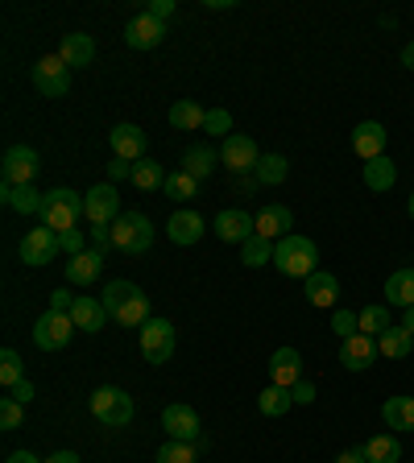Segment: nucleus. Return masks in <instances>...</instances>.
<instances>
[{"label":"nucleus","instance_id":"f257e3e1","mask_svg":"<svg viewBox=\"0 0 414 463\" xmlns=\"http://www.w3.org/2000/svg\"><path fill=\"white\" fill-rule=\"evenodd\" d=\"M100 302H104L108 318H116L120 327H145L149 323V298H145V289L133 286V281H108Z\"/></svg>","mask_w":414,"mask_h":463},{"label":"nucleus","instance_id":"f03ea898","mask_svg":"<svg viewBox=\"0 0 414 463\" xmlns=\"http://www.w3.org/2000/svg\"><path fill=\"white\" fill-rule=\"evenodd\" d=\"M274 265H278L286 278H303V281H307L311 273L319 269V249H315V241H307V236H299V232L282 236V241L274 244Z\"/></svg>","mask_w":414,"mask_h":463},{"label":"nucleus","instance_id":"7ed1b4c3","mask_svg":"<svg viewBox=\"0 0 414 463\" xmlns=\"http://www.w3.org/2000/svg\"><path fill=\"white\" fill-rule=\"evenodd\" d=\"M83 215H87V199L79 191H71V186H54L46 194V203H42V228L50 232H71Z\"/></svg>","mask_w":414,"mask_h":463},{"label":"nucleus","instance_id":"20e7f679","mask_svg":"<svg viewBox=\"0 0 414 463\" xmlns=\"http://www.w3.org/2000/svg\"><path fill=\"white\" fill-rule=\"evenodd\" d=\"M91 418H96L100 426H108V430H125V426L133 422V397L116 385H100L96 393H91Z\"/></svg>","mask_w":414,"mask_h":463},{"label":"nucleus","instance_id":"39448f33","mask_svg":"<svg viewBox=\"0 0 414 463\" xmlns=\"http://www.w3.org/2000/svg\"><path fill=\"white\" fill-rule=\"evenodd\" d=\"M112 244L120 252H149L154 249V223L141 212H125L112 223Z\"/></svg>","mask_w":414,"mask_h":463},{"label":"nucleus","instance_id":"423d86ee","mask_svg":"<svg viewBox=\"0 0 414 463\" xmlns=\"http://www.w3.org/2000/svg\"><path fill=\"white\" fill-rule=\"evenodd\" d=\"M75 318L67 315V310H46V315L34 323V344L42 347V352H58V347H67L71 335H75Z\"/></svg>","mask_w":414,"mask_h":463},{"label":"nucleus","instance_id":"0eeeda50","mask_svg":"<svg viewBox=\"0 0 414 463\" xmlns=\"http://www.w3.org/2000/svg\"><path fill=\"white\" fill-rule=\"evenodd\" d=\"M29 79H34V87H38L42 96H50V99H63L71 91V67L58 54L38 58L34 71H29Z\"/></svg>","mask_w":414,"mask_h":463},{"label":"nucleus","instance_id":"6e6552de","mask_svg":"<svg viewBox=\"0 0 414 463\" xmlns=\"http://www.w3.org/2000/svg\"><path fill=\"white\" fill-rule=\"evenodd\" d=\"M141 356L149 364H166L174 356V323L170 318H149L141 327Z\"/></svg>","mask_w":414,"mask_h":463},{"label":"nucleus","instance_id":"1a4fd4ad","mask_svg":"<svg viewBox=\"0 0 414 463\" xmlns=\"http://www.w3.org/2000/svg\"><path fill=\"white\" fill-rule=\"evenodd\" d=\"M83 199H87V220H91V228H112V223L125 215L120 212V194H116L112 183L91 186Z\"/></svg>","mask_w":414,"mask_h":463},{"label":"nucleus","instance_id":"9d476101","mask_svg":"<svg viewBox=\"0 0 414 463\" xmlns=\"http://www.w3.org/2000/svg\"><path fill=\"white\" fill-rule=\"evenodd\" d=\"M38 149L29 145H13L5 162H0V174H5V186H34V174H38Z\"/></svg>","mask_w":414,"mask_h":463},{"label":"nucleus","instance_id":"9b49d317","mask_svg":"<svg viewBox=\"0 0 414 463\" xmlns=\"http://www.w3.org/2000/svg\"><path fill=\"white\" fill-rule=\"evenodd\" d=\"M58 232H50V228H34V232H25V241H21V260H25L29 269H42V265H50V260L58 257Z\"/></svg>","mask_w":414,"mask_h":463},{"label":"nucleus","instance_id":"f8f14e48","mask_svg":"<svg viewBox=\"0 0 414 463\" xmlns=\"http://www.w3.org/2000/svg\"><path fill=\"white\" fill-rule=\"evenodd\" d=\"M220 162L228 165L232 174H249V170H257V162H261V154H257V141H253V137H245V133H232V137H224Z\"/></svg>","mask_w":414,"mask_h":463},{"label":"nucleus","instance_id":"ddd939ff","mask_svg":"<svg viewBox=\"0 0 414 463\" xmlns=\"http://www.w3.org/2000/svg\"><path fill=\"white\" fill-rule=\"evenodd\" d=\"M162 430L170 434V439H178V443H195V439H199V414H195L191 405L174 402L162 410Z\"/></svg>","mask_w":414,"mask_h":463},{"label":"nucleus","instance_id":"4468645a","mask_svg":"<svg viewBox=\"0 0 414 463\" xmlns=\"http://www.w3.org/2000/svg\"><path fill=\"white\" fill-rule=\"evenodd\" d=\"M162 38H166V25L158 17H149V13H137L125 25V46H133V50H158Z\"/></svg>","mask_w":414,"mask_h":463},{"label":"nucleus","instance_id":"2eb2a0df","mask_svg":"<svg viewBox=\"0 0 414 463\" xmlns=\"http://www.w3.org/2000/svg\"><path fill=\"white\" fill-rule=\"evenodd\" d=\"M216 236L224 244H245L257 236V220L249 212H220L216 215Z\"/></svg>","mask_w":414,"mask_h":463},{"label":"nucleus","instance_id":"dca6fc26","mask_svg":"<svg viewBox=\"0 0 414 463\" xmlns=\"http://www.w3.org/2000/svg\"><path fill=\"white\" fill-rule=\"evenodd\" d=\"M386 141H390V133L377 125V120H365V125L352 128V154H357L361 162H373V157L386 154Z\"/></svg>","mask_w":414,"mask_h":463},{"label":"nucleus","instance_id":"f3484780","mask_svg":"<svg viewBox=\"0 0 414 463\" xmlns=\"http://www.w3.org/2000/svg\"><path fill=\"white\" fill-rule=\"evenodd\" d=\"M373 360H377V339H369V335L340 339V364H344L348 373H365Z\"/></svg>","mask_w":414,"mask_h":463},{"label":"nucleus","instance_id":"a211bd4d","mask_svg":"<svg viewBox=\"0 0 414 463\" xmlns=\"http://www.w3.org/2000/svg\"><path fill=\"white\" fill-rule=\"evenodd\" d=\"M270 381L282 389H294L303 381V356L294 347H278L270 356Z\"/></svg>","mask_w":414,"mask_h":463},{"label":"nucleus","instance_id":"6ab92c4d","mask_svg":"<svg viewBox=\"0 0 414 463\" xmlns=\"http://www.w3.org/2000/svg\"><path fill=\"white\" fill-rule=\"evenodd\" d=\"M290 228H294V215H290V207H282V203H270V207L257 212V236H265V241L278 244L282 236H290Z\"/></svg>","mask_w":414,"mask_h":463},{"label":"nucleus","instance_id":"aec40b11","mask_svg":"<svg viewBox=\"0 0 414 463\" xmlns=\"http://www.w3.org/2000/svg\"><path fill=\"white\" fill-rule=\"evenodd\" d=\"M166 236H170L174 244H199V236H203V215L195 212V207H183V212H174L170 220H166Z\"/></svg>","mask_w":414,"mask_h":463},{"label":"nucleus","instance_id":"412c9836","mask_svg":"<svg viewBox=\"0 0 414 463\" xmlns=\"http://www.w3.org/2000/svg\"><path fill=\"white\" fill-rule=\"evenodd\" d=\"M108 141H112V154L125 157V162H141L145 157V133L137 125H116L112 133H108Z\"/></svg>","mask_w":414,"mask_h":463},{"label":"nucleus","instance_id":"4be33fe9","mask_svg":"<svg viewBox=\"0 0 414 463\" xmlns=\"http://www.w3.org/2000/svg\"><path fill=\"white\" fill-rule=\"evenodd\" d=\"M303 286H307V302H311V307H323V310L336 307V298H340V281H336V273L315 269L307 281H303Z\"/></svg>","mask_w":414,"mask_h":463},{"label":"nucleus","instance_id":"5701e85b","mask_svg":"<svg viewBox=\"0 0 414 463\" xmlns=\"http://www.w3.org/2000/svg\"><path fill=\"white\" fill-rule=\"evenodd\" d=\"M58 58H63L67 67H91V58H96L91 33H67V38L58 42Z\"/></svg>","mask_w":414,"mask_h":463},{"label":"nucleus","instance_id":"b1692460","mask_svg":"<svg viewBox=\"0 0 414 463\" xmlns=\"http://www.w3.org/2000/svg\"><path fill=\"white\" fill-rule=\"evenodd\" d=\"M71 318H75L79 331L96 335V331L108 323V310H104V302H100V298H75V307H71Z\"/></svg>","mask_w":414,"mask_h":463},{"label":"nucleus","instance_id":"393cba45","mask_svg":"<svg viewBox=\"0 0 414 463\" xmlns=\"http://www.w3.org/2000/svg\"><path fill=\"white\" fill-rule=\"evenodd\" d=\"M100 273H104V257H100L96 249L71 257V265H67V281H71V286H91Z\"/></svg>","mask_w":414,"mask_h":463},{"label":"nucleus","instance_id":"a878e982","mask_svg":"<svg viewBox=\"0 0 414 463\" xmlns=\"http://www.w3.org/2000/svg\"><path fill=\"white\" fill-rule=\"evenodd\" d=\"M414 352V335L398 323V327H390L386 335H377V356H386V360H406Z\"/></svg>","mask_w":414,"mask_h":463},{"label":"nucleus","instance_id":"bb28decb","mask_svg":"<svg viewBox=\"0 0 414 463\" xmlns=\"http://www.w3.org/2000/svg\"><path fill=\"white\" fill-rule=\"evenodd\" d=\"M386 298H390V307H402V310L414 307V269L390 273L386 278Z\"/></svg>","mask_w":414,"mask_h":463},{"label":"nucleus","instance_id":"cd10ccee","mask_svg":"<svg viewBox=\"0 0 414 463\" xmlns=\"http://www.w3.org/2000/svg\"><path fill=\"white\" fill-rule=\"evenodd\" d=\"M216 165H220V154H216V149H207V145H191V149L183 154V170L191 174V178H199V183L216 170Z\"/></svg>","mask_w":414,"mask_h":463},{"label":"nucleus","instance_id":"c85d7f7f","mask_svg":"<svg viewBox=\"0 0 414 463\" xmlns=\"http://www.w3.org/2000/svg\"><path fill=\"white\" fill-rule=\"evenodd\" d=\"M0 199L9 203L13 212H21V215H34V212L42 215V203H46V194H38L34 186H5V191H0Z\"/></svg>","mask_w":414,"mask_h":463},{"label":"nucleus","instance_id":"c756f323","mask_svg":"<svg viewBox=\"0 0 414 463\" xmlns=\"http://www.w3.org/2000/svg\"><path fill=\"white\" fill-rule=\"evenodd\" d=\"M381 418L390 430H414V397H390L381 405Z\"/></svg>","mask_w":414,"mask_h":463},{"label":"nucleus","instance_id":"7c9ffc66","mask_svg":"<svg viewBox=\"0 0 414 463\" xmlns=\"http://www.w3.org/2000/svg\"><path fill=\"white\" fill-rule=\"evenodd\" d=\"M361 451H365L369 463H398V459H402V443H398L394 434H373Z\"/></svg>","mask_w":414,"mask_h":463},{"label":"nucleus","instance_id":"2f4dec72","mask_svg":"<svg viewBox=\"0 0 414 463\" xmlns=\"http://www.w3.org/2000/svg\"><path fill=\"white\" fill-rule=\"evenodd\" d=\"M394 183H398V165L390 162L386 154L373 157V162H365V186L369 191H390Z\"/></svg>","mask_w":414,"mask_h":463},{"label":"nucleus","instance_id":"473e14b6","mask_svg":"<svg viewBox=\"0 0 414 463\" xmlns=\"http://www.w3.org/2000/svg\"><path fill=\"white\" fill-rule=\"evenodd\" d=\"M257 183L261 186H282L290 178V162L282 154H261V162H257Z\"/></svg>","mask_w":414,"mask_h":463},{"label":"nucleus","instance_id":"72a5a7b5","mask_svg":"<svg viewBox=\"0 0 414 463\" xmlns=\"http://www.w3.org/2000/svg\"><path fill=\"white\" fill-rule=\"evenodd\" d=\"M166 178H170V174H166L154 157H141V162H133V178H129V183L141 186V191H158V186H166Z\"/></svg>","mask_w":414,"mask_h":463},{"label":"nucleus","instance_id":"f704fd0d","mask_svg":"<svg viewBox=\"0 0 414 463\" xmlns=\"http://www.w3.org/2000/svg\"><path fill=\"white\" fill-rule=\"evenodd\" d=\"M203 120H207V112H203L195 99H178V104L170 108V125L183 128V133H195V128H203Z\"/></svg>","mask_w":414,"mask_h":463},{"label":"nucleus","instance_id":"c9c22d12","mask_svg":"<svg viewBox=\"0 0 414 463\" xmlns=\"http://www.w3.org/2000/svg\"><path fill=\"white\" fill-rule=\"evenodd\" d=\"M294 405V397H290V389H282V385H270V389H261L257 393V410L265 418H282Z\"/></svg>","mask_w":414,"mask_h":463},{"label":"nucleus","instance_id":"e433bc0d","mask_svg":"<svg viewBox=\"0 0 414 463\" xmlns=\"http://www.w3.org/2000/svg\"><path fill=\"white\" fill-rule=\"evenodd\" d=\"M274 260V241H265V236H253V241L241 244V265H249V269H261V265H270Z\"/></svg>","mask_w":414,"mask_h":463},{"label":"nucleus","instance_id":"4c0bfd02","mask_svg":"<svg viewBox=\"0 0 414 463\" xmlns=\"http://www.w3.org/2000/svg\"><path fill=\"white\" fill-rule=\"evenodd\" d=\"M390 327H394V323H390V307H365L361 310V335L377 339V335H386Z\"/></svg>","mask_w":414,"mask_h":463},{"label":"nucleus","instance_id":"58836bf2","mask_svg":"<svg viewBox=\"0 0 414 463\" xmlns=\"http://www.w3.org/2000/svg\"><path fill=\"white\" fill-rule=\"evenodd\" d=\"M21 381H25V368H21V356L13 352V347H5V352H0V385L13 389V385H21Z\"/></svg>","mask_w":414,"mask_h":463},{"label":"nucleus","instance_id":"ea45409f","mask_svg":"<svg viewBox=\"0 0 414 463\" xmlns=\"http://www.w3.org/2000/svg\"><path fill=\"white\" fill-rule=\"evenodd\" d=\"M170 199H195V191H199V178H191L187 170H178V174H170L166 178V186H162Z\"/></svg>","mask_w":414,"mask_h":463},{"label":"nucleus","instance_id":"a19ab883","mask_svg":"<svg viewBox=\"0 0 414 463\" xmlns=\"http://www.w3.org/2000/svg\"><path fill=\"white\" fill-rule=\"evenodd\" d=\"M158 463H195V447L178 443V439H166V443L158 447Z\"/></svg>","mask_w":414,"mask_h":463},{"label":"nucleus","instance_id":"79ce46f5","mask_svg":"<svg viewBox=\"0 0 414 463\" xmlns=\"http://www.w3.org/2000/svg\"><path fill=\"white\" fill-rule=\"evenodd\" d=\"M332 331H336L340 339H352V335H361V315L357 310H332Z\"/></svg>","mask_w":414,"mask_h":463},{"label":"nucleus","instance_id":"37998d69","mask_svg":"<svg viewBox=\"0 0 414 463\" xmlns=\"http://www.w3.org/2000/svg\"><path fill=\"white\" fill-rule=\"evenodd\" d=\"M21 422H25V405H21L17 397H5V402H0V426H5V430H17Z\"/></svg>","mask_w":414,"mask_h":463},{"label":"nucleus","instance_id":"c03bdc74","mask_svg":"<svg viewBox=\"0 0 414 463\" xmlns=\"http://www.w3.org/2000/svg\"><path fill=\"white\" fill-rule=\"evenodd\" d=\"M203 133H212V137L228 133L232 137V116L224 112V108H212V112H207V120H203Z\"/></svg>","mask_w":414,"mask_h":463},{"label":"nucleus","instance_id":"a18cd8bd","mask_svg":"<svg viewBox=\"0 0 414 463\" xmlns=\"http://www.w3.org/2000/svg\"><path fill=\"white\" fill-rule=\"evenodd\" d=\"M58 244H63V252H71V257H79V252H87V236L79 228L71 232H58Z\"/></svg>","mask_w":414,"mask_h":463},{"label":"nucleus","instance_id":"49530a36","mask_svg":"<svg viewBox=\"0 0 414 463\" xmlns=\"http://www.w3.org/2000/svg\"><path fill=\"white\" fill-rule=\"evenodd\" d=\"M120 178H133V162L112 157V162H108V183H120Z\"/></svg>","mask_w":414,"mask_h":463},{"label":"nucleus","instance_id":"de8ad7c7","mask_svg":"<svg viewBox=\"0 0 414 463\" xmlns=\"http://www.w3.org/2000/svg\"><path fill=\"white\" fill-rule=\"evenodd\" d=\"M290 397H294V405H311L319 393H315V385H311V381H299V385L290 389Z\"/></svg>","mask_w":414,"mask_h":463},{"label":"nucleus","instance_id":"09e8293b","mask_svg":"<svg viewBox=\"0 0 414 463\" xmlns=\"http://www.w3.org/2000/svg\"><path fill=\"white\" fill-rule=\"evenodd\" d=\"M145 13H149V17H158L166 25V17L174 13V0H149V5H145Z\"/></svg>","mask_w":414,"mask_h":463},{"label":"nucleus","instance_id":"8fccbe9b","mask_svg":"<svg viewBox=\"0 0 414 463\" xmlns=\"http://www.w3.org/2000/svg\"><path fill=\"white\" fill-rule=\"evenodd\" d=\"M71 307H75V294H71V289H54V294H50V310H67L71 315Z\"/></svg>","mask_w":414,"mask_h":463},{"label":"nucleus","instance_id":"3c124183","mask_svg":"<svg viewBox=\"0 0 414 463\" xmlns=\"http://www.w3.org/2000/svg\"><path fill=\"white\" fill-rule=\"evenodd\" d=\"M91 244H96V252L116 249V244H112V228H91Z\"/></svg>","mask_w":414,"mask_h":463},{"label":"nucleus","instance_id":"603ef678","mask_svg":"<svg viewBox=\"0 0 414 463\" xmlns=\"http://www.w3.org/2000/svg\"><path fill=\"white\" fill-rule=\"evenodd\" d=\"M9 397H17L21 405H29V402H34V385H29V381H21V385L9 389Z\"/></svg>","mask_w":414,"mask_h":463},{"label":"nucleus","instance_id":"864d4df0","mask_svg":"<svg viewBox=\"0 0 414 463\" xmlns=\"http://www.w3.org/2000/svg\"><path fill=\"white\" fill-rule=\"evenodd\" d=\"M336 463H369V459H365V451H361V447H352V451H340Z\"/></svg>","mask_w":414,"mask_h":463},{"label":"nucleus","instance_id":"5fc2aeb1","mask_svg":"<svg viewBox=\"0 0 414 463\" xmlns=\"http://www.w3.org/2000/svg\"><path fill=\"white\" fill-rule=\"evenodd\" d=\"M9 463H46V459H38V455H29V451H13Z\"/></svg>","mask_w":414,"mask_h":463},{"label":"nucleus","instance_id":"6e6d98bb","mask_svg":"<svg viewBox=\"0 0 414 463\" xmlns=\"http://www.w3.org/2000/svg\"><path fill=\"white\" fill-rule=\"evenodd\" d=\"M46 463H79V455L75 451H54Z\"/></svg>","mask_w":414,"mask_h":463},{"label":"nucleus","instance_id":"4d7b16f0","mask_svg":"<svg viewBox=\"0 0 414 463\" xmlns=\"http://www.w3.org/2000/svg\"><path fill=\"white\" fill-rule=\"evenodd\" d=\"M402 67L414 71V42H406V46H402Z\"/></svg>","mask_w":414,"mask_h":463},{"label":"nucleus","instance_id":"13d9d810","mask_svg":"<svg viewBox=\"0 0 414 463\" xmlns=\"http://www.w3.org/2000/svg\"><path fill=\"white\" fill-rule=\"evenodd\" d=\"M402 327L414 335V307H410V310H402Z\"/></svg>","mask_w":414,"mask_h":463},{"label":"nucleus","instance_id":"bf43d9fd","mask_svg":"<svg viewBox=\"0 0 414 463\" xmlns=\"http://www.w3.org/2000/svg\"><path fill=\"white\" fill-rule=\"evenodd\" d=\"M406 212H410V220H414V191H410V199H406Z\"/></svg>","mask_w":414,"mask_h":463}]
</instances>
